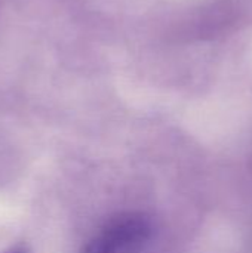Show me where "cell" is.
Segmentation results:
<instances>
[{
    "instance_id": "6da1fadb",
    "label": "cell",
    "mask_w": 252,
    "mask_h": 253,
    "mask_svg": "<svg viewBox=\"0 0 252 253\" xmlns=\"http://www.w3.org/2000/svg\"><path fill=\"white\" fill-rule=\"evenodd\" d=\"M160 228L141 211L123 212L108 219L88 240L82 253H159Z\"/></svg>"
},
{
    "instance_id": "7a4b0ae2",
    "label": "cell",
    "mask_w": 252,
    "mask_h": 253,
    "mask_svg": "<svg viewBox=\"0 0 252 253\" xmlns=\"http://www.w3.org/2000/svg\"><path fill=\"white\" fill-rule=\"evenodd\" d=\"M7 253H28L25 249H12L10 252H7Z\"/></svg>"
}]
</instances>
